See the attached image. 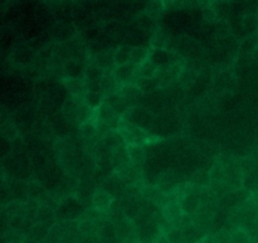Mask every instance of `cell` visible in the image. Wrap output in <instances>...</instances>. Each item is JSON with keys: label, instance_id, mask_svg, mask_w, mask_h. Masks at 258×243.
Masks as SVG:
<instances>
[{"label": "cell", "instance_id": "obj_1", "mask_svg": "<svg viewBox=\"0 0 258 243\" xmlns=\"http://www.w3.org/2000/svg\"><path fill=\"white\" fill-rule=\"evenodd\" d=\"M85 213V206L73 197H68V198L60 201L55 209V216H57V219H60V222L76 221V219H80Z\"/></svg>", "mask_w": 258, "mask_h": 243}, {"label": "cell", "instance_id": "obj_2", "mask_svg": "<svg viewBox=\"0 0 258 243\" xmlns=\"http://www.w3.org/2000/svg\"><path fill=\"white\" fill-rule=\"evenodd\" d=\"M122 121L128 124V125L143 129V130L148 131V133L154 128V125H155L153 113L144 107L130 108V110L122 116Z\"/></svg>", "mask_w": 258, "mask_h": 243}, {"label": "cell", "instance_id": "obj_3", "mask_svg": "<svg viewBox=\"0 0 258 243\" xmlns=\"http://www.w3.org/2000/svg\"><path fill=\"white\" fill-rule=\"evenodd\" d=\"M118 131L122 134L123 139H125L127 145L143 146L144 144L149 143L151 139V135L148 131L143 130V129L140 128H136V126L128 125V124L123 123V121H121Z\"/></svg>", "mask_w": 258, "mask_h": 243}, {"label": "cell", "instance_id": "obj_4", "mask_svg": "<svg viewBox=\"0 0 258 243\" xmlns=\"http://www.w3.org/2000/svg\"><path fill=\"white\" fill-rule=\"evenodd\" d=\"M113 76L120 87L126 85H136L140 78V66H134L130 63L125 66H118L113 71Z\"/></svg>", "mask_w": 258, "mask_h": 243}, {"label": "cell", "instance_id": "obj_5", "mask_svg": "<svg viewBox=\"0 0 258 243\" xmlns=\"http://www.w3.org/2000/svg\"><path fill=\"white\" fill-rule=\"evenodd\" d=\"M96 120L106 124L111 130H118L121 125V121H122V117L118 116L110 106L103 102L101 105V107L97 110V118Z\"/></svg>", "mask_w": 258, "mask_h": 243}, {"label": "cell", "instance_id": "obj_6", "mask_svg": "<svg viewBox=\"0 0 258 243\" xmlns=\"http://www.w3.org/2000/svg\"><path fill=\"white\" fill-rule=\"evenodd\" d=\"M120 96L126 101L130 108L139 107V103L143 102L144 93L136 85H126L120 88Z\"/></svg>", "mask_w": 258, "mask_h": 243}, {"label": "cell", "instance_id": "obj_7", "mask_svg": "<svg viewBox=\"0 0 258 243\" xmlns=\"http://www.w3.org/2000/svg\"><path fill=\"white\" fill-rule=\"evenodd\" d=\"M130 164L131 159L130 155H128L127 146H123V148L116 149V150L112 151V169L115 170V173H121Z\"/></svg>", "mask_w": 258, "mask_h": 243}, {"label": "cell", "instance_id": "obj_8", "mask_svg": "<svg viewBox=\"0 0 258 243\" xmlns=\"http://www.w3.org/2000/svg\"><path fill=\"white\" fill-rule=\"evenodd\" d=\"M120 85L116 81L113 72L111 71H106L105 76H103L102 81H101V93L103 97H110V96L116 95L120 92Z\"/></svg>", "mask_w": 258, "mask_h": 243}, {"label": "cell", "instance_id": "obj_9", "mask_svg": "<svg viewBox=\"0 0 258 243\" xmlns=\"http://www.w3.org/2000/svg\"><path fill=\"white\" fill-rule=\"evenodd\" d=\"M55 221H57V216H55L54 209L45 204H40L37 212V217H35V222L50 229L55 226Z\"/></svg>", "mask_w": 258, "mask_h": 243}, {"label": "cell", "instance_id": "obj_10", "mask_svg": "<svg viewBox=\"0 0 258 243\" xmlns=\"http://www.w3.org/2000/svg\"><path fill=\"white\" fill-rule=\"evenodd\" d=\"M113 199L115 198H113L110 193H107L105 189H102L100 187V188H97V191H96L95 196H93L92 206L93 208L98 209V211H102L106 213V212H110Z\"/></svg>", "mask_w": 258, "mask_h": 243}, {"label": "cell", "instance_id": "obj_11", "mask_svg": "<svg viewBox=\"0 0 258 243\" xmlns=\"http://www.w3.org/2000/svg\"><path fill=\"white\" fill-rule=\"evenodd\" d=\"M201 189L202 188H199L196 193L190 194V196L185 197V198H183L180 201L181 209H183L184 213L188 214V216H196L199 212V209H201V197H199Z\"/></svg>", "mask_w": 258, "mask_h": 243}, {"label": "cell", "instance_id": "obj_12", "mask_svg": "<svg viewBox=\"0 0 258 243\" xmlns=\"http://www.w3.org/2000/svg\"><path fill=\"white\" fill-rule=\"evenodd\" d=\"M181 232H183V243H199L209 234L206 229L194 223Z\"/></svg>", "mask_w": 258, "mask_h": 243}, {"label": "cell", "instance_id": "obj_13", "mask_svg": "<svg viewBox=\"0 0 258 243\" xmlns=\"http://www.w3.org/2000/svg\"><path fill=\"white\" fill-rule=\"evenodd\" d=\"M64 86L68 92L72 96H86L88 92L87 82L86 80H80V78H66Z\"/></svg>", "mask_w": 258, "mask_h": 243}, {"label": "cell", "instance_id": "obj_14", "mask_svg": "<svg viewBox=\"0 0 258 243\" xmlns=\"http://www.w3.org/2000/svg\"><path fill=\"white\" fill-rule=\"evenodd\" d=\"M102 143L105 144L106 148H108L110 150H116V149L123 148V146H127L125 139H123L122 134L118 130H110L105 135V138L102 139Z\"/></svg>", "mask_w": 258, "mask_h": 243}, {"label": "cell", "instance_id": "obj_15", "mask_svg": "<svg viewBox=\"0 0 258 243\" xmlns=\"http://www.w3.org/2000/svg\"><path fill=\"white\" fill-rule=\"evenodd\" d=\"M115 53L112 50H107V52H100L96 54L95 57V65H97L98 67L102 68L103 71H111L113 72L116 68L115 63Z\"/></svg>", "mask_w": 258, "mask_h": 243}, {"label": "cell", "instance_id": "obj_16", "mask_svg": "<svg viewBox=\"0 0 258 243\" xmlns=\"http://www.w3.org/2000/svg\"><path fill=\"white\" fill-rule=\"evenodd\" d=\"M103 102H105L106 105L110 106V107L112 108L118 116H121V117L130 110V106H128L127 103H126V101L121 97L120 93H116V95L110 96V97H106L105 100H103Z\"/></svg>", "mask_w": 258, "mask_h": 243}, {"label": "cell", "instance_id": "obj_17", "mask_svg": "<svg viewBox=\"0 0 258 243\" xmlns=\"http://www.w3.org/2000/svg\"><path fill=\"white\" fill-rule=\"evenodd\" d=\"M171 54H173V52H169V50H166V49L154 48V49H151L149 60H150V62H153L154 65L158 66V67L160 68V67H164V66H166V65H170Z\"/></svg>", "mask_w": 258, "mask_h": 243}, {"label": "cell", "instance_id": "obj_18", "mask_svg": "<svg viewBox=\"0 0 258 243\" xmlns=\"http://www.w3.org/2000/svg\"><path fill=\"white\" fill-rule=\"evenodd\" d=\"M64 72L67 73L68 78L86 80V68L80 60H68L64 63Z\"/></svg>", "mask_w": 258, "mask_h": 243}, {"label": "cell", "instance_id": "obj_19", "mask_svg": "<svg viewBox=\"0 0 258 243\" xmlns=\"http://www.w3.org/2000/svg\"><path fill=\"white\" fill-rule=\"evenodd\" d=\"M62 111H63V115H64L66 118H67L68 123L78 125L77 105H76V101H75V97H73V96H71L70 98H67V100L64 101Z\"/></svg>", "mask_w": 258, "mask_h": 243}, {"label": "cell", "instance_id": "obj_20", "mask_svg": "<svg viewBox=\"0 0 258 243\" xmlns=\"http://www.w3.org/2000/svg\"><path fill=\"white\" fill-rule=\"evenodd\" d=\"M80 134L86 141H91L93 144H97L101 140L98 138L97 129H96L95 123H85L80 126Z\"/></svg>", "mask_w": 258, "mask_h": 243}, {"label": "cell", "instance_id": "obj_21", "mask_svg": "<svg viewBox=\"0 0 258 243\" xmlns=\"http://www.w3.org/2000/svg\"><path fill=\"white\" fill-rule=\"evenodd\" d=\"M193 186L201 187V188H207V187L212 186V179H211V173H208L207 170H198L191 175L190 181Z\"/></svg>", "mask_w": 258, "mask_h": 243}, {"label": "cell", "instance_id": "obj_22", "mask_svg": "<svg viewBox=\"0 0 258 243\" xmlns=\"http://www.w3.org/2000/svg\"><path fill=\"white\" fill-rule=\"evenodd\" d=\"M150 57L149 49L144 47H134L130 57V65L134 66H143Z\"/></svg>", "mask_w": 258, "mask_h": 243}, {"label": "cell", "instance_id": "obj_23", "mask_svg": "<svg viewBox=\"0 0 258 243\" xmlns=\"http://www.w3.org/2000/svg\"><path fill=\"white\" fill-rule=\"evenodd\" d=\"M103 76H105V71L95 63H91L86 67V82L87 83L101 82Z\"/></svg>", "mask_w": 258, "mask_h": 243}, {"label": "cell", "instance_id": "obj_24", "mask_svg": "<svg viewBox=\"0 0 258 243\" xmlns=\"http://www.w3.org/2000/svg\"><path fill=\"white\" fill-rule=\"evenodd\" d=\"M161 213H163V216L165 217L168 221L171 222V221H174V219L178 218L179 216H181L184 212H183V209H181L180 202L174 201V202H171V203H169L165 208L161 209Z\"/></svg>", "mask_w": 258, "mask_h": 243}, {"label": "cell", "instance_id": "obj_25", "mask_svg": "<svg viewBox=\"0 0 258 243\" xmlns=\"http://www.w3.org/2000/svg\"><path fill=\"white\" fill-rule=\"evenodd\" d=\"M49 233H50L49 228H47V227L43 226V224L40 223H35L34 227H33L32 232H30V234L27 237V238L34 239V241L42 243L47 241L48 237H49Z\"/></svg>", "mask_w": 258, "mask_h": 243}, {"label": "cell", "instance_id": "obj_26", "mask_svg": "<svg viewBox=\"0 0 258 243\" xmlns=\"http://www.w3.org/2000/svg\"><path fill=\"white\" fill-rule=\"evenodd\" d=\"M131 52H133V47H130V45H122V47L118 48L115 53L116 67L128 65L130 63Z\"/></svg>", "mask_w": 258, "mask_h": 243}, {"label": "cell", "instance_id": "obj_27", "mask_svg": "<svg viewBox=\"0 0 258 243\" xmlns=\"http://www.w3.org/2000/svg\"><path fill=\"white\" fill-rule=\"evenodd\" d=\"M136 86L143 91L144 95H150L154 91H156L159 88L158 82H156L155 78H139Z\"/></svg>", "mask_w": 258, "mask_h": 243}, {"label": "cell", "instance_id": "obj_28", "mask_svg": "<svg viewBox=\"0 0 258 243\" xmlns=\"http://www.w3.org/2000/svg\"><path fill=\"white\" fill-rule=\"evenodd\" d=\"M0 131H2L3 139L7 141H14L15 139H18V136H19V130H18L17 126L13 123H10V121L3 124Z\"/></svg>", "mask_w": 258, "mask_h": 243}, {"label": "cell", "instance_id": "obj_29", "mask_svg": "<svg viewBox=\"0 0 258 243\" xmlns=\"http://www.w3.org/2000/svg\"><path fill=\"white\" fill-rule=\"evenodd\" d=\"M127 151L130 159L133 163L141 164L144 165V161H145V150H144L143 146H134V145H127Z\"/></svg>", "mask_w": 258, "mask_h": 243}, {"label": "cell", "instance_id": "obj_30", "mask_svg": "<svg viewBox=\"0 0 258 243\" xmlns=\"http://www.w3.org/2000/svg\"><path fill=\"white\" fill-rule=\"evenodd\" d=\"M163 192L158 188L156 184H145L143 187V191H141V197L146 201L154 202L156 198H158Z\"/></svg>", "mask_w": 258, "mask_h": 243}, {"label": "cell", "instance_id": "obj_31", "mask_svg": "<svg viewBox=\"0 0 258 243\" xmlns=\"http://www.w3.org/2000/svg\"><path fill=\"white\" fill-rule=\"evenodd\" d=\"M85 100L87 102V105L90 106L92 110H98L101 107V105L103 103L105 97L102 96V93H96V92H87V95L85 96Z\"/></svg>", "mask_w": 258, "mask_h": 243}, {"label": "cell", "instance_id": "obj_32", "mask_svg": "<svg viewBox=\"0 0 258 243\" xmlns=\"http://www.w3.org/2000/svg\"><path fill=\"white\" fill-rule=\"evenodd\" d=\"M159 67L154 65L150 60H146L143 66H140V77L141 78H155Z\"/></svg>", "mask_w": 258, "mask_h": 243}, {"label": "cell", "instance_id": "obj_33", "mask_svg": "<svg viewBox=\"0 0 258 243\" xmlns=\"http://www.w3.org/2000/svg\"><path fill=\"white\" fill-rule=\"evenodd\" d=\"M190 224H193V218H191V216H188V214L185 213H183L176 219L171 221V226H173V228L179 229V231H184V229L188 228Z\"/></svg>", "mask_w": 258, "mask_h": 243}, {"label": "cell", "instance_id": "obj_34", "mask_svg": "<svg viewBox=\"0 0 258 243\" xmlns=\"http://www.w3.org/2000/svg\"><path fill=\"white\" fill-rule=\"evenodd\" d=\"M232 243H252L251 234L243 228L234 229L231 233Z\"/></svg>", "mask_w": 258, "mask_h": 243}, {"label": "cell", "instance_id": "obj_35", "mask_svg": "<svg viewBox=\"0 0 258 243\" xmlns=\"http://www.w3.org/2000/svg\"><path fill=\"white\" fill-rule=\"evenodd\" d=\"M145 12L148 17L150 18H159L163 12V4L160 2H151L146 5Z\"/></svg>", "mask_w": 258, "mask_h": 243}, {"label": "cell", "instance_id": "obj_36", "mask_svg": "<svg viewBox=\"0 0 258 243\" xmlns=\"http://www.w3.org/2000/svg\"><path fill=\"white\" fill-rule=\"evenodd\" d=\"M170 243H183V232L179 229H173L166 234Z\"/></svg>", "mask_w": 258, "mask_h": 243}, {"label": "cell", "instance_id": "obj_37", "mask_svg": "<svg viewBox=\"0 0 258 243\" xmlns=\"http://www.w3.org/2000/svg\"><path fill=\"white\" fill-rule=\"evenodd\" d=\"M216 12H214L212 8H207L203 12V17L206 18V20H208V22H214V20H216Z\"/></svg>", "mask_w": 258, "mask_h": 243}, {"label": "cell", "instance_id": "obj_38", "mask_svg": "<svg viewBox=\"0 0 258 243\" xmlns=\"http://www.w3.org/2000/svg\"><path fill=\"white\" fill-rule=\"evenodd\" d=\"M153 243H170V241H169V238L166 237V234L160 233L155 239H154Z\"/></svg>", "mask_w": 258, "mask_h": 243}, {"label": "cell", "instance_id": "obj_39", "mask_svg": "<svg viewBox=\"0 0 258 243\" xmlns=\"http://www.w3.org/2000/svg\"><path fill=\"white\" fill-rule=\"evenodd\" d=\"M199 243H217L216 242V237H214V234H208L207 237H204L203 239H202Z\"/></svg>", "mask_w": 258, "mask_h": 243}, {"label": "cell", "instance_id": "obj_40", "mask_svg": "<svg viewBox=\"0 0 258 243\" xmlns=\"http://www.w3.org/2000/svg\"><path fill=\"white\" fill-rule=\"evenodd\" d=\"M23 243H39V242L34 241V239H30V238H24L23 239Z\"/></svg>", "mask_w": 258, "mask_h": 243}, {"label": "cell", "instance_id": "obj_41", "mask_svg": "<svg viewBox=\"0 0 258 243\" xmlns=\"http://www.w3.org/2000/svg\"><path fill=\"white\" fill-rule=\"evenodd\" d=\"M14 243H23V241L22 242H14Z\"/></svg>", "mask_w": 258, "mask_h": 243}]
</instances>
